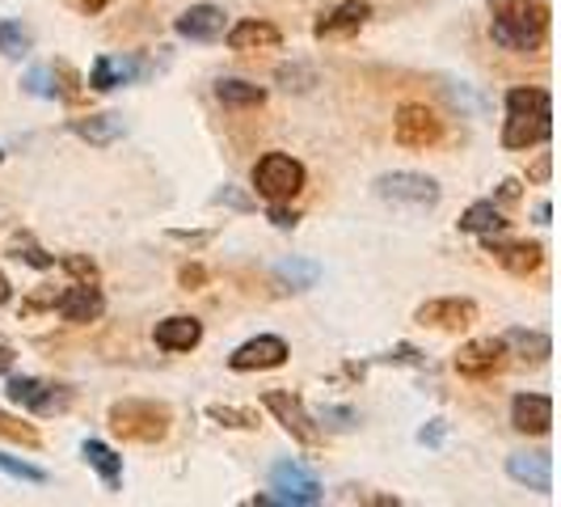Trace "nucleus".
Returning a JSON list of instances; mask_svg holds the SVG:
<instances>
[{
    "label": "nucleus",
    "instance_id": "58836bf2",
    "mask_svg": "<svg viewBox=\"0 0 561 507\" xmlns=\"http://www.w3.org/2000/svg\"><path fill=\"white\" fill-rule=\"evenodd\" d=\"M444 436H448V422H444V419H431L419 431V440H422V444H431V449H439V444H444Z\"/></svg>",
    "mask_w": 561,
    "mask_h": 507
},
{
    "label": "nucleus",
    "instance_id": "2f4dec72",
    "mask_svg": "<svg viewBox=\"0 0 561 507\" xmlns=\"http://www.w3.org/2000/svg\"><path fill=\"white\" fill-rule=\"evenodd\" d=\"M9 250H13V258H22V262H30L34 271H51V267H56V254L38 250V246H34L30 237H13V246H9Z\"/></svg>",
    "mask_w": 561,
    "mask_h": 507
},
{
    "label": "nucleus",
    "instance_id": "7c9ffc66",
    "mask_svg": "<svg viewBox=\"0 0 561 507\" xmlns=\"http://www.w3.org/2000/svg\"><path fill=\"white\" fill-rule=\"evenodd\" d=\"M0 56H30V34L18 22H0Z\"/></svg>",
    "mask_w": 561,
    "mask_h": 507
},
{
    "label": "nucleus",
    "instance_id": "5701e85b",
    "mask_svg": "<svg viewBox=\"0 0 561 507\" xmlns=\"http://www.w3.org/2000/svg\"><path fill=\"white\" fill-rule=\"evenodd\" d=\"M81 457L89 461V470H98V478L106 482V491H118V482H123V457H118L111 444H102V440H84Z\"/></svg>",
    "mask_w": 561,
    "mask_h": 507
},
{
    "label": "nucleus",
    "instance_id": "423d86ee",
    "mask_svg": "<svg viewBox=\"0 0 561 507\" xmlns=\"http://www.w3.org/2000/svg\"><path fill=\"white\" fill-rule=\"evenodd\" d=\"M262 406L275 415V422H279L296 444H305V449H317V444H321V427H317V419L309 415V406L296 394H287V390H266V394H262Z\"/></svg>",
    "mask_w": 561,
    "mask_h": 507
},
{
    "label": "nucleus",
    "instance_id": "4c0bfd02",
    "mask_svg": "<svg viewBox=\"0 0 561 507\" xmlns=\"http://www.w3.org/2000/svg\"><path fill=\"white\" fill-rule=\"evenodd\" d=\"M178 283H182V288H186V292H198V288H203V283H207V271H203V267H198V262H186V267H182V271H178Z\"/></svg>",
    "mask_w": 561,
    "mask_h": 507
},
{
    "label": "nucleus",
    "instance_id": "a18cd8bd",
    "mask_svg": "<svg viewBox=\"0 0 561 507\" xmlns=\"http://www.w3.org/2000/svg\"><path fill=\"white\" fill-rule=\"evenodd\" d=\"M515 199H519V178H506L499 187V203H515Z\"/></svg>",
    "mask_w": 561,
    "mask_h": 507
},
{
    "label": "nucleus",
    "instance_id": "1a4fd4ad",
    "mask_svg": "<svg viewBox=\"0 0 561 507\" xmlns=\"http://www.w3.org/2000/svg\"><path fill=\"white\" fill-rule=\"evenodd\" d=\"M393 140L401 148H431V144L444 140V119L426 102H405L393 119Z\"/></svg>",
    "mask_w": 561,
    "mask_h": 507
},
{
    "label": "nucleus",
    "instance_id": "c9c22d12",
    "mask_svg": "<svg viewBox=\"0 0 561 507\" xmlns=\"http://www.w3.org/2000/svg\"><path fill=\"white\" fill-rule=\"evenodd\" d=\"M0 474H9V478H22V482H47V474H43L38 465H30V461H18V457H4V452H0Z\"/></svg>",
    "mask_w": 561,
    "mask_h": 507
},
{
    "label": "nucleus",
    "instance_id": "2eb2a0df",
    "mask_svg": "<svg viewBox=\"0 0 561 507\" xmlns=\"http://www.w3.org/2000/svg\"><path fill=\"white\" fill-rule=\"evenodd\" d=\"M367 18H371V4L367 0H346V4H337L334 13L317 18L312 38H321V43H330V38H355L367 26Z\"/></svg>",
    "mask_w": 561,
    "mask_h": 507
},
{
    "label": "nucleus",
    "instance_id": "ea45409f",
    "mask_svg": "<svg viewBox=\"0 0 561 507\" xmlns=\"http://www.w3.org/2000/svg\"><path fill=\"white\" fill-rule=\"evenodd\" d=\"M385 360H393V364H422L419 347H410V342H401V347H393Z\"/></svg>",
    "mask_w": 561,
    "mask_h": 507
},
{
    "label": "nucleus",
    "instance_id": "f257e3e1",
    "mask_svg": "<svg viewBox=\"0 0 561 507\" xmlns=\"http://www.w3.org/2000/svg\"><path fill=\"white\" fill-rule=\"evenodd\" d=\"M490 4V38L515 52L533 56L549 38V4L545 0H485Z\"/></svg>",
    "mask_w": 561,
    "mask_h": 507
},
{
    "label": "nucleus",
    "instance_id": "7ed1b4c3",
    "mask_svg": "<svg viewBox=\"0 0 561 507\" xmlns=\"http://www.w3.org/2000/svg\"><path fill=\"white\" fill-rule=\"evenodd\" d=\"M106 422L127 444H161L173 427V410L165 402H152V397H123L106 410Z\"/></svg>",
    "mask_w": 561,
    "mask_h": 507
},
{
    "label": "nucleus",
    "instance_id": "b1692460",
    "mask_svg": "<svg viewBox=\"0 0 561 507\" xmlns=\"http://www.w3.org/2000/svg\"><path fill=\"white\" fill-rule=\"evenodd\" d=\"M503 347L506 356H519L528 364H545L553 356V342H549V335H540V330H506Z\"/></svg>",
    "mask_w": 561,
    "mask_h": 507
},
{
    "label": "nucleus",
    "instance_id": "6e6552de",
    "mask_svg": "<svg viewBox=\"0 0 561 507\" xmlns=\"http://www.w3.org/2000/svg\"><path fill=\"white\" fill-rule=\"evenodd\" d=\"M4 394H9V402L26 406L34 415H59V410H68L72 397H77L68 385H51V381H38V376H13V381L4 385Z\"/></svg>",
    "mask_w": 561,
    "mask_h": 507
},
{
    "label": "nucleus",
    "instance_id": "cd10ccee",
    "mask_svg": "<svg viewBox=\"0 0 561 507\" xmlns=\"http://www.w3.org/2000/svg\"><path fill=\"white\" fill-rule=\"evenodd\" d=\"M0 440H13V444H22V449H38V444H43L38 427H34V422L13 419L9 410H0Z\"/></svg>",
    "mask_w": 561,
    "mask_h": 507
},
{
    "label": "nucleus",
    "instance_id": "412c9836",
    "mask_svg": "<svg viewBox=\"0 0 561 507\" xmlns=\"http://www.w3.org/2000/svg\"><path fill=\"white\" fill-rule=\"evenodd\" d=\"M279 43H283L279 26H271V22H262V18L237 22V26L228 30V47H232V52H275Z\"/></svg>",
    "mask_w": 561,
    "mask_h": 507
},
{
    "label": "nucleus",
    "instance_id": "bb28decb",
    "mask_svg": "<svg viewBox=\"0 0 561 507\" xmlns=\"http://www.w3.org/2000/svg\"><path fill=\"white\" fill-rule=\"evenodd\" d=\"M275 280L283 288H291V292H305V288H312V283L321 280V267L309 262V258H283L279 267H275Z\"/></svg>",
    "mask_w": 561,
    "mask_h": 507
},
{
    "label": "nucleus",
    "instance_id": "a211bd4d",
    "mask_svg": "<svg viewBox=\"0 0 561 507\" xmlns=\"http://www.w3.org/2000/svg\"><path fill=\"white\" fill-rule=\"evenodd\" d=\"M506 474L519 482V486L536 491V495H549L553 491V465H549L545 452H515V457H506Z\"/></svg>",
    "mask_w": 561,
    "mask_h": 507
},
{
    "label": "nucleus",
    "instance_id": "6ab92c4d",
    "mask_svg": "<svg viewBox=\"0 0 561 507\" xmlns=\"http://www.w3.org/2000/svg\"><path fill=\"white\" fill-rule=\"evenodd\" d=\"M152 338H157L161 351H195L198 342H203V322L186 317V313H173L165 322H157Z\"/></svg>",
    "mask_w": 561,
    "mask_h": 507
},
{
    "label": "nucleus",
    "instance_id": "9b49d317",
    "mask_svg": "<svg viewBox=\"0 0 561 507\" xmlns=\"http://www.w3.org/2000/svg\"><path fill=\"white\" fill-rule=\"evenodd\" d=\"M419 326H431V330H444V335H465L473 322H478V305L469 296H439V301H426L414 313Z\"/></svg>",
    "mask_w": 561,
    "mask_h": 507
},
{
    "label": "nucleus",
    "instance_id": "8fccbe9b",
    "mask_svg": "<svg viewBox=\"0 0 561 507\" xmlns=\"http://www.w3.org/2000/svg\"><path fill=\"white\" fill-rule=\"evenodd\" d=\"M4 301H9V280L0 275V305H4Z\"/></svg>",
    "mask_w": 561,
    "mask_h": 507
},
{
    "label": "nucleus",
    "instance_id": "c85d7f7f",
    "mask_svg": "<svg viewBox=\"0 0 561 507\" xmlns=\"http://www.w3.org/2000/svg\"><path fill=\"white\" fill-rule=\"evenodd\" d=\"M22 89H26L30 98H43V102H56L59 98V81L51 68H30L26 77H22Z\"/></svg>",
    "mask_w": 561,
    "mask_h": 507
},
{
    "label": "nucleus",
    "instance_id": "f03ea898",
    "mask_svg": "<svg viewBox=\"0 0 561 507\" xmlns=\"http://www.w3.org/2000/svg\"><path fill=\"white\" fill-rule=\"evenodd\" d=\"M553 136V98L549 89H511L506 93V123H503V148L524 153Z\"/></svg>",
    "mask_w": 561,
    "mask_h": 507
},
{
    "label": "nucleus",
    "instance_id": "49530a36",
    "mask_svg": "<svg viewBox=\"0 0 561 507\" xmlns=\"http://www.w3.org/2000/svg\"><path fill=\"white\" fill-rule=\"evenodd\" d=\"M173 241H191V246H203V241H211V233H173Z\"/></svg>",
    "mask_w": 561,
    "mask_h": 507
},
{
    "label": "nucleus",
    "instance_id": "f8f14e48",
    "mask_svg": "<svg viewBox=\"0 0 561 507\" xmlns=\"http://www.w3.org/2000/svg\"><path fill=\"white\" fill-rule=\"evenodd\" d=\"M287 342L279 335H257L250 342H241L232 356H228V368L232 372H271V368L287 364Z\"/></svg>",
    "mask_w": 561,
    "mask_h": 507
},
{
    "label": "nucleus",
    "instance_id": "de8ad7c7",
    "mask_svg": "<svg viewBox=\"0 0 561 507\" xmlns=\"http://www.w3.org/2000/svg\"><path fill=\"white\" fill-rule=\"evenodd\" d=\"M549 216H553V207L549 203H536V225H549Z\"/></svg>",
    "mask_w": 561,
    "mask_h": 507
},
{
    "label": "nucleus",
    "instance_id": "aec40b11",
    "mask_svg": "<svg viewBox=\"0 0 561 507\" xmlns=\"http://www.w3.org/2000/svg\"><path fill=\"white\" fill-rule=\"evenodd\" d=\"M144 77V64L131 56H102L93 64V72H89V89H98V93H111L118 84H131Z\"/></svg>",
    "mask_w": 561,
    "mask_h": 507
},
{
    "label": "nucleus",
    "instance_id": "79ce46f5",
    "mask_svg": "<svg viewBox=\"0 0 561 507\" xmlns=\"http://www.w3.org/2000/svg\"><path fill=\"white\" fill-rule=\"evenodd\" d=\"M549 173H553V157H549V153H540V157H536V166L528 169V178L545 187V182H549Z\"/></svg>",
    "mask_w": 561,
    "mask_h": 507
},
{
    "label": "nucleus",
    "instance_id": "e433bc0d",
    "mask_svg": "<svg viewBox=\"0 0 561 507\" xmlns=\"http://www.w3.org/2000/svg\"><path fill=\"white\" fill-rule=\"evenodd\" d=\"M266 216H271V225H275V228H296V225H300V212H296V207H287V203H271V212H266Z\"/></svg>",
    "mask_w": 561,
    "mask_h": 507
},
{
    "label": "nucleus",
    "instance_id": "ddd939ff",
    "mask_svg": "<svg viewBox=\"0 0 561 507\" xmlns=\"http://www.w3.org/2000/svg\"><path fill=\"white\" fill-rule=\"evenodd\" d=\"M485 254H490L503 271L519 275V280H528V275H536V271L545 267V246H536V241H499V237L490 233V237H485Z\"/></svg>",
    "mask_w": 561,
    "mask_h": 507
},
{
    "label": "nucleus",
    "instance_id": "473e14b6",
    "mask_svg": "<svg viewBox=\"0 0 561 507\" xmlns=\"http://www.w3.org/2000/svg\"><path fill=\"white\" fill-rule=\"evenodd\" d=\"M312 419H317V427H330V431H355L359 415L351 406H321Z\"/></svg>",
    "mask_w": 561,
    "mask_h": 507
},
{
    "label": "nucleus",
    "instance_id": "f704fd0d",
    "mask_svg": "<svg viewBox=\"0 0 561 507\" xmlns=\"http://www.w3.org/2000/svg\"><path fill=\"white\" fill-rule=\"evenodd\" d=\"M279 84L283 89H296V93H309L312 84H317V72L305 68V64H287V68H279Z\"/></svg>",
    "mask_w": 561,
    "mask_h": 507
},
{
    "label": "nucleus",
    "instance_id": "72a5a7b5",
    "mask_svg": "<svg viewBox=\"0 0 561 507\" xmlns=\"http://www.w3.org/2000/svg\"><path fill=\"white\" fill-rule=\"evenodd\" d=\"M59 267H64L77 283H98V262H93V258H84V254H64V258H59Z\"/></svg>",
    "mask_w": 561,
    "mask_h": 507
},
{
    "label": "nucleus",
    "instance_id": "0eeeda50",
    "mask_svg": "<svg viewBox=\"0 0 561 507\" xmlns=\"http://www.w3.org/2000/svg\"><path fill=\"white\" fill-rule=\"evenodd\" d=\"M271 482H275V495H257L253 504L271 507V504H291V507H312L321 504L325 495H321V486L312 478L305 465H296V461H279L275 470H271Z\"/></svg>",
    "mask_w": 561,
    "mask_h": 507
},
{
    "label": "nucleus",
    "instance_id": "c756f323",
    "mask_svg": "<svg viewBox=\"0 0 561 507\" xmlns=\"http://www.w3.org/2000/svg\"><path fill=\"white\" fill-rule=\"evenodd\" d=\"M207 419H216L220 427H237V431H253L257 427V415L253 410H241V406H207Z\"/></svg>",
    "mask_w": 561,
    "mask_h": 507
},
{
    "label": "nucleus",
    "instance_id": "4be33fe9",
    "mask_svg": "<svg viewBox=\"0 0 561 507\" xmlns=\"http://www.w3.org/2000/svg\"><path fill=\"white\" fill-rule=\"evenodd\" d=\"M68 132L89 144H98V148H106V144L123 140V119L118 114H81V119L68 123Z\"/></svg>",
    "mask_w": 561,
    "mask_h": 507
},
{
    "label": "nucleus",
    "instance_id": "4468645a",
    "mask_svg": "<svg viewBox=\"0 0 561 507\" xmlns=\"http://www.w3.org/2000/svg\"><path fill=\"white\" fill-rule=\"evenodd\" d=\"M56 309L64 322H72V326H89V322H98L102 309H106V296H102V288L98 283H72L68 292H59L56 296Z\"/></svg>",
    "mask_w": 561,
    "mask_h": 507
},
{
    "label": "nucleus",
    "instance_id": "09e8293b",
    "mask_svg": "<svg viewBox=\"0 0 561 507\" xmlns=\"http://www.w3.org/2000/svg\"><path fill=\"white\" fill-rule=\"evenodd\" d=\"M9 368H13V351L0 342V372H9Z\"/></svg>",
    "mask_w": 561,
    "mask_h": 507
},
{
    "label": "nucleus",
    "instance_id": "a878e982",
    "mask_svg": "<svg viewBox=\"0 0 561 507\" xmlns=\"http://www.w3.org/2000/svg\"><path fill=\"white\" fill-rule=\"evenodd\" d=\"M216 98L232 106V111H253V106H262L266 102V89L253 81H237V77H225V81H216Z\"/></svg>",
    "mask_w": 561,
    "mask_h": 507
},
{
    "label": "nucleus",
    "instance_id": "dca6fc26",
    "mask_svg": "<svg viewBox=\"0 0 561 507\" xmlns=\"http://www.w3.org/2000/svg\"><path fill=\"white\" fill-rule=\"evenodd\" d=\"M511 427L519 436H549V427H553V397L515 394V402H511Z\"/></svg>",
    "mask_w": 561,
    "mask_h": 507
},
{
    "label": "nucleus",
    "instance_id": "c03bdc74",
    "mask_svg": "<svg viewBox=\"0 0 561 507\" xmlns=\"http://www.w3.org/2000/svg\"><path fill=\"white\" fill-rule=\"evenodd\" d=\"M68 4H72L77 13H84V18H93V13H102L111 0H68Z\"/></svg>",
    "mask_w": 561,
    "mask_h": 507
},
{
    "label": "nucleus",
    "instance_id": "20e7f679",
    "mask_svg": "<svg viewBox=\"0 0 561 507\" xmlns=\"http://www.w3.org/2000/svg\"><path fill=\"white\" fill-rule=\"evenodd\" d=\"M305 182H309L305 166L296 157H287V153H266L253 166V191L266 199V203H291V199L305 191Z\"/></svg>",
    "mask_w": 561,
    "mask_h": 507
},
{
    "label": "nucleus",
    "instance_id": "39448f33",
    "mask_svg": "<svg viewBox=\"0 0 561 507\" xmlns=\"http://www.w3.org/2000/svg\"><path fill=\"white\" fill-rule=\"evenodd\" d=\"M371 191L385 199V203H405V207H435L439 203V182L426 178V173H414V169H393V173H380L371 182Z\"/></svg>",
    "mask_w": 561,
    "mask_h": 507
},
{
    "label": "nucleus",
    "instance_id": "393cba45",
    "mask_svg": "<svg viewBox=\"0 0 561 507\" xmlns=\"http://www.w3.org/2000/svg\"><path fill=\"white\" fill-rule=\"evenodd\" d=\"M503 228H506V216L499 212V203H494V199H478V203H469V207H465V216H460V233L490 237V233H503Z\"/></svg>",
    "mask_w": 561,
    "mask_h": 507
},
{
    "label": "nucleus",
    "instance_id": "a19ab883",
    "mask_svg": "<svg viewBox=\"0 0 561 507\" xmlns=\"http://www.w3.org/2000/svg\"><path fill=\"white\" fill-rule=\"evenodd\" d=\"M56 296L59 292H34L30 301H22V313H38V309H47V305L56 309Z\"/></svg>",
    "mask_w": 561,
    "mask_h": 507
},
{
    "label": "nucleus",
    "instance_id": "f3484780",
    "mask_svg": "<svg viewBox=\"0 0 561 507\" xmlns=\"http://www.w3.org/2000/svg\"><path fill=\"white\" fill-rule=\"evenodd\" d=\"M228 26L225 9L220 4H191L182 18H173V30L182 34V38H191V43H211V38H220Z\"/></svg>",
    "mask_w": 561,
    "mask_h": 507
},
{
    "label": "nucleus",
    "instance_id": "37998d69",
    "mask_svg": "<svg viewBox=\"0 0 561 507\" xmlns=\"http://www.w3.org/2000/svg\"><path fill=\"white\" fill-rule=\"evenodd\" d=\"M216 203H228V207H241V212H250V199L237 195L232 187H225V191H216Z\"/></svg>",
    "mask_w": 561,
    "mask_h": 507
},
{
    "label": "nucleus",
    "instance_id": "9d476101",
    "mask_svg": "<svg viewBox=\"0 0 561 507\" xmlns=\"http://www.w3.org/2000/svg\"><path fill=\"white\" fill-rule=\"evenodd\" d=\"M506 347L503 338H469L460 351H456V372L469 376V381H494L499 372H506Z\"/></svg>",
    "mask_w": 561,
    "mask_h": 507
},
{
    "label": "nucleus",
    "instance_id": "3c124183",
    "mask_svg": "<svg viewBox=\"0 0 561 507\" xmlns=\"http://www.w3.org/2000/svg\"><path fill=\"white\" fill-rule=\"evenodd\" d=\"M0 161H4V153H0Z\"/></svg>",
    "mask_w": 561,
    "mask_h": 507
}]
</instances>
